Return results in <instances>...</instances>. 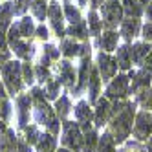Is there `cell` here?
<instances>
[{
  "mask_svg": "<svg viewBox=\"0 0 152 152\" xmlns=\"http://www.w3.org/2000/svg\"><path fill=\"white\" fill-rule=\"evenodd\" d=\"M57 152H73V150H68V148H64V147H61V148H57Z\"/></svg>",
  "mask_w": 152,
  "mask_h": 152,
  "instance_id": "51",
  "label": "cell"
},
{
  "mask_svg": "<svg viewBox=\"0 0 152 152\" xmlns=\"http://www.w3.org/2000/svg\"><path fill=\"white\" fill-rule=\"evenodd\" d=\"M13 18H15V7L11 0H4L0 2V28L2 29H9V26L13 24Z\"/></svg>",
  "mask_w": 152,
  "mask_h": 152,
  "instance_id": "22",
  "label": "cell"
},
{
  "mask_svg": "<svg viewBox=\"0 0 152 152\" xmlns=\"http://www.w3.org/2000/svg\"><path fill=\"white\" fill-rule=\"evenodd\" d=\"M90 70H92L90 57H83L81 68H79V75H77L79 81H77V84H75V88H73V95H79L86 88V84H88V77H90Z\"/></svg>",
  "mask_w": 152,
  "mask_h": 152,
  "instance_id": "19",
  "label": "cell"
},
{
  "mask_svg": "<svg viewBox=\"0 0 152 152\" xmlns=\"http://www.w3.org/2000/svg\"><path fill=\"white\" fill-rule=\"evenodd\" d=\"M9 59H11V51H9V50H2V51H0V70L4 68V64Z\"/></svg>",
  "mask_w": 152,
  "mask_h": 152,
  "instance_id": "45",
  "label": "cell"
},
{
  "mask_svg": "<svg viewBox=\"0 0 152 152\" xmlns=\"http://www.w3.org/2000/svg\"><path fill=\"white\" fill-rule=\"evenodd\" d=\"M35 152H57V136H53L50 132H42L39 141L35 143L33 147Z\"/></svg>",
  "mask_w": 152,
  "mask_h": 152,
  "instance_id": "21",
  "label": "cell"
},
{
  "mask_svg": "<svg viewBox=\"0 0 152 152\" xmlns=\"http://www.w3.org/2000/svg\"><path fill=\"white\" fill-rule=\"evenodd\" d=\"M132 137L136 141H147L152 137V112L148 110H139L134 119V128H132Z\"/></svg>",
  "mask_w": 152,
  "mask_h": 152,
  "instance_id": "7",
  "label": "cell"
},
{
  "mask_svg": "<svg viewBox=\"0 0 152 152\" xmlns=\"http://www.w3.org/2000/svg\"><path fill=\"white\" fill-rule=\"evenodd\" d=\"M115 61H117V68L128 72L130 66H132V57H130V46L123 44V46H117L115 48Z\"/></svg>",
  "mask_w": 152,
  "mask_h": 152,
  "instance_id": "25",
  "label": "cell"
},
{
  "mask_svg": "<svg viewBox=\"0 0 152 152\" xmlns=\"http://www.w3.org/2000/svg\"><path fill=\"white\" fill-rule=\"evenodd\" d=\"M66 2H68V0H66Z\"/></svg>",
  "mask_w": 152,
  "mask_h": 152,
  "instance_id": "54",
  "label": "cell"
},
{
  "mask_svg": "<svg viewBox=\"0 0 152 152\" xmlns=\"http://www.w3.org/2000/svg\"><path fill=\"white\" fill-rule=\"evenodd\" d=\"M62 11H64V18L70 22V26H72V24H77V22H81V20H83L79 7H75V6L70 4V2L64 4V9H62Z\"/></svg>",
  "mask_w": 152,
  "mask_h": 152,
  "instance_id": "36",
  "label": "cell"
},
{
  "mask_svg": "<svg viewBox=\"0 0 152 152\" xmlns=\"http://www.w3.org/2000/svg\"><path fill=\"white\" fill-rule=\"evenodd\" d=\"M139 31H141V22H139V18H123V22L119 24V35H121L123 39L126 40H132L134 37L139 35Z\"/></svg>",
  "mask_w": 152,
  "mask_h": 152,
  "instance_id": "16",
  "label": "cell"
},
{
  "mask_svg": "<svg viewBox=\"0 0 152 152\" xmlns=\"http://www.w3.org/2000/svg\"><path fill=\"white\" fill-rule=\"evenodd\" d=\"M17 137L18 134L13 128H7L6 134L0 136V152H15L17 148Z\"/></svg>",
  "mask_w": 152,
  "mask_h": 152,
  "instance_id": "27",
  "label": "cell"
},
{
  "mask_svg": "<svg viewBox=\"0 0 152 152\" xmlns=\"http://www.w3.org/2000/svg\"><path fill=\"white\" fill-rule=\"evenodd\" d=\"M130 94V77L125 73H119L112 81H108V86L104 90V97L108 101H125Z\"/></svg>",
  "mask_w": 152,
  "mask_h": 152,
  "instance_id": "6",
  "label": "cell"
},
{
  "mask_svg": "<svg viewBox=\"0 0 152 152\" xmlns=\"http://www.w3.org/2000/svg\"><path fill=\"white\" fill-rule=\"evenodd\" d=\"M59 55H61V50H57L53 44H44V48H42V57H40L39 64L50 66V62H57L59 61Z\"/></svg>",
  "mask_w": 152,
  "mask_h": 152,
  "instance_id": "30",
  "label": "cell"
},
{
  "mask_svg": "<svg viewBox=\"0 0 152 152\" xmlns=\"http://www.w3.org/2000/svg\"><path fill=\"white\" fill-rule=\"evenodd\" d=\"M101 75L97 72L95 66H92L90 70V77H88V84H86V90H88V103L95 104V101L99 99V94H101Z\"/></svg>",
  "mask_w": 152,
  "mask_h": 152,
  "instance_id": "15",
  "label": "cell"
},
{
  "mask_svg": "<svg viewBox=\"0 0 152 152\" xmlns=\"http://www.w3.org/2000/svg\"><path fill=\"white\" fill-rule=\"evenodd\" d=\"M0 81L4 83L6 86V92L9 97H15L22 94L24 90V79H22V61H18V59H9L6 64H4V68L0 70Z\"/></svg>",
  "mask_w": 152,
  "mask_h": 152,
  "instance_id": "3",
  "label": "cell"
},
{
  "mask_svg": "<svg viewBox=\"0 0 152 152\" xmlns=\"http://www.w3.org/2000/svg\"><path fill=\"white\" fill-rule=\"evenodd\" d=\"M7 128H9V125L4 121L2 117H0V136H2V134H6V130H7Z\"/></svg>",
  "mask_w": 152,
  "mask_h": 152,
  "instance_id": "47",
  "label": "cell"
},
{
  "mask_svg": "<svg viewBox=\"0 0 152 152\" xmlns=\"http://www.w3.org/2000/svg\"><path fill=\"white\" fill-rule=\"evenodd\" d=\"M0 117H2L7 125L13 119V104H11V99H9V97L0 99Z\"/></svg>",
  "mask_w": 152,
  "mask_h": 152,
  "instance_id": "38",
  "label": "cell"
},
{
  "mask_svg": "<svg viewBox=\"0 0 152 152\" xmlns=\"http://www.w3.org/2000/svg\"><path fill=\"white\" fill-rule=\"evenodd\" d=\"M152 51V46L148 42H136V44L130 46V57H132V62L137 64V66H143L145 59L148 57V53Z\"/></svg>",
  "mask_w": 152,
  "mask_h": 152,
  "instance_id": "20",
  "label": "cell"
},
{
  "mask_svg": "<svg viewBox=\"0 0 152 152\" xmlns=\"http://www.w3.org/2000/svg\"><path fill=\"white\" fill-rule=\"evenodd\" d=\"M26 6H28V9L31 11V17L35 20L44 22L46 13H48V2L46 0H26Z\"/></svg>",
  "mask_w": 152,
  "mask_h": 152,
  "instance_id": "26",
  "label": "cell"
},
{
  "mask_svg": "<svg viewBox=\"0 0 152 152\" xmlns=\"http://www.w3.org/2000/svg\"><path fill=\"white\" fill-rule=\"evenodd\" d=\"M15 117H17V126L18 130H22L24 126L29 125L31 119V97L29 94H20L15 97V110H13Z\"/></svg>",
  "mask_w": 152,
  "mask_h": 152,
  "instance_id": "9",
  "label": "cell"
},
{
  "mask_svg": "<svg viewBox=\"0 0 152 152\" xmlns=\"http://www.w3.org/2000/svg\"><path fill=\"white\" fill-rule=\"evenodd\" d=\"M141 37L145 39V42L152 44V22H147L145 26H141Z\"/></svg>",
  "mask_w": 152,
  "mask_h": 152,
  "instance_id": "42",
  "label": "cell"
},
{
  "mask_svg": "<svg viewBox=\"0 0 152 152\" xmlns=\"http://www.w3.org/2000/svg\"><path fill=\"white\" fill-rule=\"evenodd\" d=\"M7 46H9V51L15 53V57L18 61H29L31 57H33V53H35V48L33 44H31L29 40L26 39H11V40H7Z\"/></svg>",
  "mask_w": 152,
  "mask_h": 152,
  "instance_id": "13",
  "label": "cell"
},
{
  "mask_svg": "<svg viewBox=\"0 0 152 152\" xmlns=\"http://www.w3.org/2000/svg\"><path fill=\"white\" fill-rule=\"evenodd\" d=\"M61 53L66 59L77 57V55H81V44H79L77 40H73V39H64L61 42Z\"/></svg>",
  "mask_w": 152,
  "mask_h": 152,
  "instance_id": "29",
  "label": "cell"
},
{
  "mask_svg": "<svg viewBox=\"0 0 152 152\" xmlns=\"http://www.w3.org/2000/svg\"><path fill=\"white\" fill-rule=\"evenodd\" d=\"M4 97H9V95H7V92H6V86H4V83L0 81V99H4Z\"/></svg>",
  "mask_w": 152,
  "mask_h": 152,
  "instance_id": "48",
  "label": "cell"
},
{
  "mask_svg": "<svg viewBox=\"0 0 152 152\" xmlns=\"http://www.w3.org/2000/svg\"><path fill=\"white\" fill-rule=\"evenodd\" d=\"M99 17H101L103 28L115 29L123 22V17H125L121 2H119V0H104L103 6L99 7Z\"/></svg>",
  "mask_w": 152,
  "mask_h": 152,
  "instance_id": "4",
  "label": "cell"
},
{
  "mask_svg": "<svg viewBox=\"0 0 152 152\" xmlns=\"http://www.w3.org/2000/svg\"><path fill=\"white\" fill-rule=\"evenodd\" d=\"M15 152H35V150H33V147H31L22 136H18L17 137V148H15Z\"/></svg>",
  "mask_w": 152,
  "mask_h": 152,
  "instance_id": "41",
  "label": "cell"
},
{
  "mask_svg": "<svg viewBox=\"0 0 152 152\" xmlns=\"http://www.w3.org/2000/svg\"><path fill=\"white\" fill-rule=\"evenodd\" d=\"M2 50H9V46H7V31L0 28V51Z\"/></svg>",
  "mask_w": 152,
  "mask_h": 152,
  "instance_id": "44",
  "label": "cell"
},
{
  "mask_svg": "<svg viewBox=\"0 0 152 152\" xmlns=\"http://www.w3.org/2000/svg\"><path fill=\"white\" fill-rule=\"evenodd\" d=\"M145 17H147L148 22H152V2H148L147 7H145Z\"/></svg>",
  "mask_w": 152,
  "mask_h": 152,
  "instance_id": "46",
  "label": "cell"
},
{
  "mask_svg": "<svg viewBox=\"0 0 152 152\" xmlns=\"http://www.w3.org/2000/svg\"><path fill=\"white\" fill-rule=\"evenodd\" d=\"M134 101L143 106V110H152V88H141L134 94Z\"/></svg>",
  "mask_w": 152,
  "mask_h": 152,
  "instance_id": "31",
  "label": "cell"
},
{
  "mask_svg": "<svg viewBox=\"0 0 152 152\" xmlns=\"http://www.w3.org/2000/svg\"><path fill=\"white\" fill-rule=\"evenodd\" d=\"M29 97H31V117H33V123L39 128H44L46 132L59 136V132H61L59 117H57L55 110H53V106H50V103L46 101L42 86H31Z\"/></svg>",
  "mask_w": 152,
  "mask_h": 152,
  "instance_id": "1",
  "label": "cell"
},
{
  "mask_svg": "<svg viewBox=\"0 0 152 152\" xmlns=\"http://www.w3.org/2000/svg\"><path fill=\"white\" fill-rule=\"evenodd\" d=\"M95 152H117V145L114 143L112 136L108 134L106 130L103 134H99V143H97Z\"/></svg>",
  "mask_w": 152,
  "mask_h": 152,
  "instance_id": "32",
  "label": "cell"
},
{
  "mask_svg": "<svg viewBox=\"0 0 152 152\" xmlns=\"http://www.w3.org/2000/svg\"><path fill=\"white\" fill-rule=\"evenodd\" d=\"M145 152H152V137H148L145 141Z\"/></svg>",
  "mask_w": 152,
  "mask_h": 152,
  "instance_id": "49",
  "label": "cell"
},
{
  "mask_svg": "<svg viewBox=\"0 0 152 152\" xmlns=\"http://www.w3.org/2000/svg\"><path fill=\"white\" fill-rule=\"evenodd\" d=\"M84 22H86V29H88V37H99L103 33V22L95 9L88 11V17H86Z\"/></svg>",
  "mask_w": 152,
  "mask_h": 152,
  "instance_id": "23",
  "label": "cell"
},
{
  "mask_svg": "<svg viewBox=\"0 0 152 152\" xmlns=\"http://www.w3.org/2000/svg\"><path fill=\"white\" fill-rule=\"evenodd\" d=\"M150 0H123V13L130 18H139L141 15L145 13V7Z\"/></svg>",
  "mask_w": 152,
  "mask_h": 152,
  "instance_id": "17",
  "label": "cell"
},
{
  "mask_svg": "<svg viewBox=\"0 0 152 152\" xmlns=\"http://www.w3.org/2000/svg\"><path fill=\"white\" fill-rule=\"evenodd\" d=\"M53 103H55V104H53V110H55L57 117L62 119V121H68L70 114L73 112L72 103H70V97H68V95H59Z\"/></svg>",
  "mask_w": 152,
  "mask_h": 152,
  "instance_id": "24",
  "label": "cell"
},
{
  "mask_svg": "<svg viewBox=\"0 0 152 152\" xmlns=\"http://www.w3.org/2000/svg\"><path fill=\"white\" fill-rule=\"evenodd\" d=\"M97 143H99V132L95 128H92L90 132H84L83 134V147L81 152H95Z\"/></svg>",
  "mask_w": 152,
  "mask_h": 152,
  "instance_id": "28",
  "label": "cell"
},
{
  "mask_svg": "<svg viewBox=\"0 0 152 152\" xmlns=\"http://www.w3.org/2000/svg\"><path fill=\"white\" fill-rule=\"evenodd\" d=\"M66 35H70V39H73V40H77V39H81V40L88 39L86 22H84V20H81V22H77V24H72V26L66 29Z\"/></svg>",
  "mask_w": 152,
  "mask_h": 152,
  "instance_id": "33",
  "label": "cell"
},
{
  "mask_svg": "<svg viewBox=\"0 0 152 152\" xmlns=\"http://www.w3.org/2000/svg\"><path fill=\"white\" fill-rule=\"evenodd\" d=\"M136 106H137L136 101H125V106L115 115H112V119L108 121L106 132L112 136L115 145H123L130 137V134H132L134 119H136V114H137Z\"/></svg>",
  "mask_w": 152,
  "mask_h": 152,
  "instance_id": "2",
  "label": "cell"
},
{
  "mask_svg": "<svg viewBox=\"0 0 152 152\" xmlns=\"http://www.w3.org/2000/svg\"><path fill=\"white\" fill-rule=\"evenodd\" d=\"M90 2H92V7H94V9H97V7H101V6H103L104 0H90Z\"/></svg>",
  "mask_w": 152,
  "mask_h": 152,
  "instance_id": "50",
  "label": "cell"
},
{
  "mask_svg": "<svg viewBox=\"0 0 152 152\" xmlns=\"http://www.w3.org/2000/svg\"><path fill=\"white\" fill-rule=\"evenodd\" d=\"M35 81L42 86L46 84L50 79H51V72H50V66H42V64H35Z\"/></svg>",
  "mask_w": 152,
  "mask_h": 152,
  "instance_id": "39",
  "label": "cell"
},
{
  "mask_svg": "<svg viewBox=\"0 0 152 152\" xmlns=\"http://www.w3.org/2000/svg\"><path fill=\"white\" fill-rule=\"evenodd\" d=\"M22 79H24V84L29 86V88L35 84V68L29 61L22 62Z\"/></svg>",
  "mask_w": 152,
  "mask_h": 152,
  "instance_id": "37",
  "label": "cell"
},
{
  "mask_svg": "<svg viewBox=\"0 0 152 152\" xmlns=\"http://www.w3.org/2000/svg\"><path fill=\"white\" fill-rule=\"evenodd\" d=\"M86 4H88V0H79V6H81V7H84Z\"/></svg>",
  "mask_w": 152,
  "mask_h": 152,
  "instance_id": "52",
  "label": "cell"
},
{
  "mask_svg": "<svg viewBox=\"0 0 152 152\" xmlns=\"http://www.w3.org/2000/svg\"><path fill=\"white\" fill-rule=\"evenodd\" d=\"M61 145L68 150L81 152L83 147V132L75 121H62L61 123Z\"/></svg>",
  "mask_w": 152,
  "mask_h": 152,
  "instance_id": "5",
  "label": "cell"
},
{
  "mask_svg": "<svg viewBox=\"0 0 152 152\" xmlns=\"http://www.w3.org/2000/svg\"><path fill=\"white\" fill-rule=\"evenodd\" d=\"M35 35H37L39 39H42V40H48V37H50L48 28H46L44 24H39V26H37V29H35Z\"/></svg>",
  "mask_w": 152,
  "mask_h": 152,
  "instance_id": "43",
  "label": "cell"
},
{
  "mask_svg": "<svg viewBox=\"0 0 152 152\" xmlns=\"http://www.w3.org/2000/svg\"><path fill=\"white\" fill-rule=\"evenodd\" d=\"M22 132H24L22 137L28 141L31 147H35V143L39 141V137H40V134H42V132H40V128H39L35 123H29L28 126H24V128H22Z\"/></svg>",
  "mask_w": 152,
  "mask_h": 152,
  "instance_id": "35",
  "label": "cell"
},
{
  "mask_svg": "<svg viewBox=\"0 0 152 152\" xmlns=\"http://www.w3.org/2000/svg\"><path fill=\"white\" fill-rule=\"evenodd\" d=\"M13 2V7H15V17H24L26 11H28V6H26V0H11Z\"/></svg>",
  "mask_w": 152,
  "mask_h": 152,
  "instance_id": "40",
  "label": "cell"
},
{
  "mask_svg": "<svg viewBox=\"0 0 152 152\" xmlns=\"http://www.w3.org/2000/svg\"><path fill=\"white\" fill-rule=\"evenodd\" d=\"M110 117H112V101H108L106 97H99L94 108V128L99 130L106 126Z\"/></svg>",
  "mask_w": 152,
  "mask_h": 152,
  "instance_id": "12",
  "label": "cell"
},
{
  "mask_svg": "<svg viewBox=\"0 0 152 152\" xmlns=\"http://www.w3.org/2000/svg\"><path fill=\"white\" fill-rule=\"evenodd\" d=\"M0 2H4V0H0Z\"/></svg>",
  "mask_w": 152,
  "mask_h": 152,
  "instance_id": "53",
  "label": "cell"
},
{
  "mask_svg": "<svg viewBox=\"0 0 152 152\" xmlns=\"http://www.w3.org/2000/svg\"><path fill=\"white\" fill-rule=\"evenodd\" d=\"M73 119L81 126V132H90L94 128V108L88 101H79L73 106Z\"/></svg>",
  "mask_w": 152,
  "mask_h": 152,
  "instance_id": "8",
  "label": "cell"
},
{
  "mask_svg": "<svg viewBox=\"0 0 152 152\" xmlns=\"http://www.w3.org/2000/svg\"><path fill=\"white\" fill-rule=\"evenodd\" d=\"M119 35L115 29H106V31H103V33L99 35V48H101V51H104V53H110V51H115V48H117V42H119Z\"/></svg>",
  "mask_w": 152,
  "mask_h": 152,
  "instance_id": "18",
  "label": "cell"
},
{
  "mask_svg": "<svg viewBox=\"0 0 152 152\" xmlns=\"http://www.w3.org/2000/svg\"><path fill=\"white\" fill-rule=\"evenodd\" d=\"M61 83L57 81V79H50L46 84H42V90H44V95H46V99H50V101H55L57 97H59V94H61Z\"/></svg>",
  "mask_w": 152,
  "mask_h": 152,
  "instance_id": "34",
  "label": "cell"
},
{
  "mask_svg": "<svg viewBox=\"0 0 152 152\" xmlns=\"http://www.w3.org/2000/svg\"><path fill=\"white\" fill-rule=\"evenodd\" d=\"M46 18L50 20V24H51V28H53V31H55L57 37L66 35V28H64V11H62V7H61V4L57 2V0H51V2L48 4Z\"/></svg>",
  "mask_w": 152,
  "mask_h": 152,
  "instance_id": "11",
  "label": "cell"
},
{
  "mask_svg": "<svg viewBox=\"0 0 152 152\" xmlns=\"http://www.w3.org/2000/svg\"><path fill=\"white\" fill-rule=\"evenodd\" d=\"M97 72L101 75V81L108 83L112 81L115 75H117V61L115 57H112L110 53H104V51H99V55H97Z\"/></svg>",
  "mask_w": 152,
  "mask_h": 152,
  "instance_id": "10",
  "label": "cell"
},
{
  "mask_svg": "<svg viewBox=\"0 0 152 152\" xmlns=\"http://www.w3.org/2000/svg\"><path fill=\"white\" fill-rule=\"evenodd\" d=\"M55 72H57V81L62 86H66V88H73L75 79H77V73H75L73 64L70 61H57Z\"/></svg>",
  "mask_w": 152,
  "mask_h": 152,
  "instance_id": "14",
  "label": "cell"
}]
</instances>
